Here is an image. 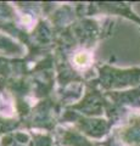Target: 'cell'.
<instances>
[{
    "mask_svg": "<svg viewBox=\"0 0 140 146\" xmlns=\"http://www.w3.org/2000/svg\"><path fill=\"white\" fill-rule=\"evenodd\" d=\"M74 62L77 66H87L90 62V56L85 52H79L74 56Z\"/></svg>",
    "mask_w": 140,
    "mask_h": 146,
    "instance_id": "obj_1",
    "label": "cell"
}]
</instances>
